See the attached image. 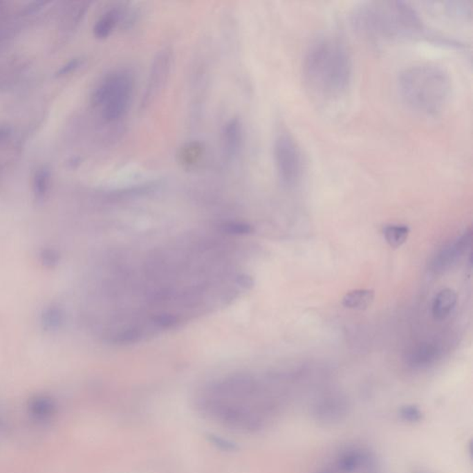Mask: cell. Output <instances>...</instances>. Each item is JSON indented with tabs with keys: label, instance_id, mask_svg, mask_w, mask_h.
<instances>
[{
	"label": "cell",
	"instance_id": "3957f363",
	"mask_svg": "<svg viewBox=\"0 0 473 473\" xmlns=\"http://www.w3.org/2000/svg\"><path fill=\"white\" fill-rule=\"evenodd\" d=\"M353 23L359 32L375 41L425 35L419 15L405 2H367L355 10Z\"/></svg>",
	"mask_w": 473,
	"mask_h": 473
},
{
	"label": "cell",
	"instance_id": "5b68a950",
	"mask_svg": "<svg viewBox=\"0 0 473 473\" xmlns=\"http://www.w3.org/2000/svg\"><path fill=\"white\" fill-rule=\"evenodd\" d=\"M134 88L133 74L120 70L109 73L96 88L92 96L93 106H102L106 122L120 120L127 112Z\"/></svg>",
	"mask_w": 473,
	"mask_h": 473
},
{
	"label": "cell",
	"instance_id": "ac0fdd59",
	"mask_svg": "<svg viewBox=\"0 0 473 473\" xmlns=\"http://www.w3.org/2000/svg\"><path fill=\"white\" fill-rule=\"evenodd\" d=\"M398 416L402 422L417 423L423 420V412L419 407L414 404H408L398 409Z\"/></svg>",
	"mask_w": 473,
	"mask_h": 473
},
{
	"label": "cell",
	"instance_id": "8992f818",
	"mask_svg": "<svg viewBox=\"0 0 473 473\" xmlns=\"http://www.w3.org/2000/svg\"><path fill=\"white\" fill-rule=\"evenodd\" d=\"M274 160L277 175L283 185L291 188L301 181L304 174V158L293 137L279 133L275 140Z\"/></svg>",
	"mask_w": 473,
	"mask_h": 473
},
{
	"label": "cell",
	"instance_id": "7c38bea8",
	"mask_svg": "<svg viewBox=\"0 0 473 473\" xmlns=\"http://www.w3.org/2000/svg\"><path fill=\"white\" fill-rule=\"evenodd\" d=\"M243 140V127L238 118H231L223 130V147L225 156L233 158L238 155Z\"/></svg>",
	"mask_w": 473,
	"mask_h": 473
},
{
	"label": "cell",
	"instance_id": "30bf717a",
	"mask_svg": "<svg viewBox=\"0 0 473 473\" xmlns=\"http://www.w3.org/2000/svg\"><path fill=\"white\" fill-rule=\"evenodd\" d=\"M472 231L470 230L462 234L459 238L456 239L452 243H450L449 245L445 247L434 257L433 263H432V270L434 273L440 274L452 268V266L455 265L463 257L465 252L472 245Z\"/></svg>",
	"mask_w": 473,
	"mask_h": 473
},
{
	"label": "cell",
	"instance_id": "6da1fadb",
	"mask_svg": "<svg viewBox=\"0 0 473 473\" xmlns=\"http://www.w3.org/2000/svg\"><path fill=\"white\" fill-rule=\"evenodd\" d=\"M206 419L239 433H257L270 427L284 414L285 400L254 376L236 375L214 382L196 400Z\"/></svg>",
	"mask_w": 473,
	"mask_h": 473
},
{
	"label": "cell",
	"instance_id": "7a4b0ae2",
	"mask_svg": "<svg viewBox=\"0 0 473 473\" xmlns=\"http://www.w3.org/2000/svg\"><path fill=\"white\" fill-rule=\"evenodd\" d=\"M304 76L308 87L322 98L345 92L352 77L351 57L345 44L328 35L318 38L305 56Z\"/></svg>",
	"mask_w": 473,
	"mask_h": 473
},
{
	"label": "cell",
	"instance_id": "44dd1931",
	"mask_svg": "<svg viewBox=\"0 0 473 473\" xmlns=\"http://www.w3.org/2000/svg\"><path fill=\"white\" fill-rule=\"evenodd\" d=\"M82 65V60L80 59H74L71 62H68L67 64L63 66L59 71H57V76L66 75L73 73V71L77 70Z\"/></svg>",
	"mask_w": 473,
	"mask_h": 473
},
{
	"label": "cell",
	"instance_id": "ffe728a7",
	"mask_svg": "<svg viewBox=\"0 0 473 473\" xmlns=\"http://www.w3.org/2000/svg\"><path fill=\"white\" fill-rule=\"evenodd\" d=\"M49 180V172L48 170L44 169L38 171L37 177H35V192L39 196L46 194V188H48Z\"/></svg>",
	"mask_w": 473,
	"mask_h": 473
},
{
	"label": "cell",
	"instance_id": "2e32d148",
	"mask_svg": "<svg viewBox=\"0 0 473 473\" xmlns=\"http://www.w3.org/2000/svg\"><path fill=\"white\" fill-rule=\"evenodd\" d=\"M375 293L371 290H356L346 293L342 299L344 307L348 309L362 310L373 304Z\"/></svg>",
	"mask_w": 473,
	"mask_h": 473
},
{
	"label": "cell",
	"instance_id": "ba28073f",
	"mask_svg": "<svg viewBox=\"0 0 473 473\" xmlns=\"http://www.w3.org/2000/svg\"><path fill=\"white\" fill-rule=\"evenodd\" d=\"M173 64V51L170 48H165L156 54L151 66L147 87L142 95L141 110L148 109L156 101L166 86L171 73Z\"/></svg>",
	"mask_w": 473,
	"mask_h": 473
},
{
	"label": "cell",
	"instance_id": "603a6c76",
	"mask_svg": "<svg viewBox=\"0 0 473 473\" xmlns=\"http://www.w3.org/2000/svg\"><path fill=\"white\" fill-rule=\"evenodd\" d=\"M415 473H423V472H415Z\"/></svg>",
	"mask_w": 473,
	"mask_h": 473
},
{
	"label": "cell",
	"instance_id": "277c9868",
	"mask_svg": "<svg viewBox=\"0 0 473 473\" xmlns=\"http://www.w3.org/2000/svg\"><path fill=\"white\" fill-rule=\"evenodd\" d=\"M401 98L411 109L427 115L444 110L451 95V80L442 68L416 65L406 68L398 79Z\"/></svg>",
	"mask_w": 473,
	"mask_h": 473
},
{
	"label": "cell",
	"instance_id": "d6986e66",
	"mask_svg": "<svg viewBox=\"0 0 473 473\" xmlns=\"http://www.w3.org/2000/svg\"><path fill=\"white\" fill-rule=\"evenodd\" d=\"M222 230L232 235H248L254 231L251 225L243 222H225L221 225Z\"/></svg>",
	"mask_w": 473,
	"mask_h": 473
},
{
	"label": "cell",
	"instance_id": "9a60e30c",
	"mask_svg": "<svg viewBox=\"0 0 473 473\" xmlns=\"http://www.w3.org/2000/svg\"><path fill=\"white\" fill-rule=\"evenodd\" d=\"M123 10L120 8H114L104 13L95 24L93 34L98 39H106L109 37L115 27L122 21Z\"/></svg>",
	"mask_w": 473,
	"mask_h": 473
},
{
	"label": "cell",
	"instance_id": "9c48e42d",
	"mask_svg": "<svg viewBox=\"0 0 473 473\" xmlns=\"http://www.w3.org/2000/svg\"><path fill=\"white\" fill-rule=\"evenodd\" d=\"M309 414L315 422L324 426H334L346 420L349 405L340 395H327L317 398L310 405Z\"/></svg>",
	"mask_w": 473,
	"mask_h": 473
},
{
	"label": "cell",
	"instance_id": "52a82bcc",
	"mask_svg": "<svg viewBox=\"0 0 473 473\" xmlns=\"http://www.w3.org/2000/svg\"><path fill=\"white\" fill-rule=\"evenodd\" d=\"M318 473H383L375 453L364 445H351L335 455Z\"/></svg>",
	"mask_w": 473,
	"mask_h": 473
},
{
	"label": "cell",
	"instance_id": "8fae6325",
	"mask_svg": "<svg viewBox=\"0 0 473 473\" xmlns=\"http://www.w3.org/2000/svg\"><path fill=\"white\" fill-rule=\"evenodd\" d=\"M440 356L438 346L431 343L420 344L411 349L406 356V364L414 369L428 367L432 365Z\"/></svg>",
	"mask_w": 473,
	"mask_h": 473
},
{
	"label": "cell",
	"instance_id": "e0dca14e",
	"mask_svg": "<svg viewBox=\"0 0 473 473\" xmlns=\"http://www.w3.org/2000/svg\"><path fill=\"white\" fill-rule=\"evenodd\" d=\"M409 232L411 230L406 225H387L383 230L384 239L392 248L402 246L408 240Z\"/></svg>",
	"mask_w": 473,
	"mask_h": 473
},
{
	"label": "cell",
	"instance_id": "4fadbf2b",
	"mask_svg": "<svg viewBox=\"0 0 473 473\" xmlns=\"http://www.w3.org/2000/svg\"><path fill=\"white\" fill-rule=\"evenodd\" d=\"M205 154V145L199 141H191L180 147L178 152V162L185 170L194 169L202 162Z\"/></svg>",
	"mask_w": 473,
	"mask_h": 473
},
{
	"label": "cell",
	"instance_id": "7402d4cb",
	"mask_svg": "<svg viewBox=\"0 0 473 473\" xmlns=\"http://www.w3.org/2000/svg\"><path fill=\"white\" fill-rule=\"evenodd\" d=\"M9 136V131L7 129H0V141L6 138Z\"/></svg>",
	"mask_w": 473,
	"mask_h": 473
},
{
	"label": "cell",
	"instance_id": "5bb4252c",
	"mask_svg": "<svg viewBox=\"0 0 473 473\" xmlns=\"http://www.w3.org/2000/svg\"><path fill=\"white\" fill-rule=\"evenodd\" d=\"M458 301L456 291L445 288L437 294L433 304V315L437 320H444L453 312Z\"/></svg>",
	"mask_w": 473,
	"mask_h": 473
}]
</instances>
